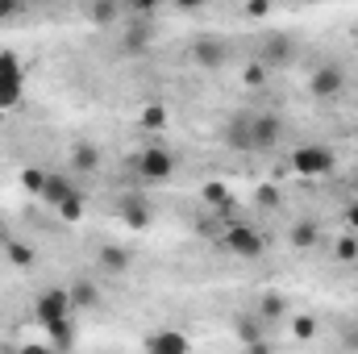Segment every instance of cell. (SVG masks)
<instances>
[{
  "label": "cell",
  "mask_w": 358,
  "mask_h": 354,
  "mask_svg": "<svg viewBox=\"0 0 358 354\" xmlns=\"http://www.w3.org/2000/svg\"><path fill=\"white\" fill-rule=\"evenodd\" d=\"M308 92H313L317 100H338V96L346 92V71H342L338 63H321V67H313V76H308Z\"/></svg>",
  "instance_id": "1"
},
{
  "label": "cell",
  "mask_w": 358,
  "mask_h": 354,
  "mask_svg": "<svg viewBox=\"0 0 358 354\" xmlns=\"http://www.w3.org/2000/svg\"><path fill=\"white\" fill-rule=\"evenodd\" d=\"M292 167H296L300 176H329V171L338 167V159H334L325 146H300V150L292 155Z\"/></svg>",
  "instance_id": "2"
},
{
  "label": "cell",
  "mask_w": 358,
  "mask_h": 354,
  "mask_svg": "<svg viewBox=\"0 0 358 354\" xmlns=\"http://www.w3.org/2000/svg\"><path fill=\"white\" fill-rule=\"evenodd\" d=\"M71 317V296L63 292V288H50V292H42L38 296V321L50 330V325H59V321H67Z\"/></svg>",
  "instance_id": "3"
},
{
  "label": "cell",
  "mask_w": 358,
  "mask_h": 354,
  "mask_svg": "<svg viewBox=\"0 0 358 354\" xmlns=\"http://www.w3.org/2000/svg\"><path fill=\"white\" fill-rule=\"evenodd\" d=\"M171 171H176L171 150H163V146H146V150L138 155V176L142 179H171Z\"/></svg>",
  "instance_id": "4"
},
{
  "label": "cell",
  "mask_w": 358,
  "mask_h": 354,
  "mask_svg": "<svg viewBox=\"0 0 358 354\" xmlns=\"http://www.w3.org/2000/svg\"><path fill=\"white\" fill-rule=\"evenodd\" d=\"M192 59H196V67H208V71H217V67H225V59H229V46H225L221 38L204 34V38H196V46H192Z\"/></svg>",
  "instance_id": "5"
},
{
  "label": "cell",
  "mask_w": 358,
  "mask_h": 354,
  "mask_svg": "<svg viewBox=\"0 0 358 354\" xmlns=\"http://www.w3.org/2000/svg\"><path fill=\"white\" fill-rule=\"evenodd\" d=\"M225 246H229L238 259H259L267 242H263V234H259V229H250V225H238V229H229V234H225Z\"/></svg>",
  "instance_id": "6"
},
{
  "label": "cell",
  "mask_w": 358,
  "mask_h": 354,
  "mask_svg": "<svg viewBox=\"0 0 358 354\" xmlns=\"http://www.w3.org/2000/svg\"><path fill=\"white\" fill-rule=\"evenodd\" d=\"M146 354H192V342H187V334H179V330H155V334H146Z\"/></svg>",
  "instance_id": "7"
},
{
  "label": "cell",
  "mask_w": 358,
  "mask_h": 354,
  "mask_svg": "<svg viewBox=\"0 0 358 354\" xmlns=\"http://www.w3.org/2000/svg\"><path fill=\"white\" fill-rule=\"evenodd\" d=\"M279 138H283V121H279L275 113L255 117V150H275Z\"/></svg>",
  "instance_id": "8"
},
{
  "label": "cell",
  "mask_w": 358,
  "mask_h": 354,
  "mask_svg": "<svg viewBox=\"0 0 358 354\" xmlns=\"http://www.w3.org/2000/svg\"><path fill=\"white\" fill-rule=\"evenodd\" d=\"M225 146L229 150H255V117H234L225 125Z\"/></svg>",
  "instance_id": "9"
},
{
  "label": "cell",
  "mask_w": 358,
  "mask_h": 354,
  "mask_svg": "<svg viewBox=\"0 0 358 354\" xmlns=\"http://www.w3.org/2000/svg\"><path fill=\"white\" fill-rule=\"evenodd\" d=\"M50 208H63L71 196H76V187H71V179L67 176H46V183H42V192H38Z\"/></svg>",
  "instance_id": "10"
},
{
  "label": "cell",
  "mask_w": 358,
  "mask_h": 354,
  "mask_svg": "<svg viewBox=\"0 0 358 354\" xmlns=\"http://www.w3.org/2000/svg\"><path fill=\"white\" fill-rule=\"evenodd\" d=\"M238 342L242 346H255V342H267V321L255 313V317H238Z\"/></svg>",
  "instance_id": "11"
},
{
  "label": "cell",
  "mask_w": 358,
  "mask_h": 354,
  "mask_svg": "<svg viewBox=\"0 0 358 354\" xmlns=\"http://www.w3.org/2000/svg\"><path fill=\"white\" fill-rule=\"evenodd\" d=\"M71 167L76 171H100V150L92 142H76L71 146Z\"/></svg>",
  "instance_id": "12"
},
{
  "label": "cell",
  "mask_w": 358,
  "mask_h": 354,
  "mask_svg": "<svg viewBox=\"0 0 358 354\" xmlns=\"http://www.w3.org/2000/svg\"><path fill=\"white\" fill-rule=\"evenodd\" d=\"M67 296H71V309H92V304H100V292H96L92 279H76V283L67 288Z\"/></svg>",
  "instance_id": "13"
},
{
  "label": "cell",
  "mask_w": 358,
  "mask_h": 354,
  "mask_svg": "<svg viewBox=\"0 0 358 354\" xmlns=\"http://www.w3.org/2000/svg\"><path fill=\"white\" fill-rule=\"evenodd\" d=\"M100 267L113 271V275H125L129 271V250L125 246H100Z\"/></svg>",
  "instance_id": "14"
},
{
  "label": "cell",
  "mask_w": 358,
  "mask_h": 354,
  "mask_svg": "<svg viewBox=\"0 0 358 354\" xmlns=\"http://www.w3.org/2000/svg\"><path fill=\"white\" fill-rule=\"evenodd\" d=\"M317 242H321V225H317V221H296V225H292V246L308 250V246H317Z\"/></svg>",
  "instance_id": "15"
},
{
  "label": "cell",
  "mask_w": 358,
  "mask_h": 354,
  "mask_svg": "<svg viewBox=\"0 0 358 354\" xmlns=\"http://www.w3.org/2000/svg\"><path fill=\"white\" fill-rule=\"evenodd\" d=\"M259 317H263V321H279V317H287V296H283V292H267V296H263V304H259Z\"/></svg>",
  "instance_id": "16"
},
{
  "label": "cell",
  "mask_w": 358,
  "mask_h": 354,
  "mask_svg": "<svg viewBox=\"0 0 358 354\" xmlns=\"http://www.w3.org/2000/svg\"><path fill=\"white\" fill-rule=\"evenodd\" d=\"M287 59H292V38L287 34H275L267 42V67L271 63H287Z\"/></svg>",
  "instance_id": "17"
},
{
  "label": "cell",
  "mask_w": 358,
  "mask_h": 354,
  "mask_svg": "<svg viewBox=\"0 0 358 354\" xmlns=\"http://www.w3.org/2000/svg\"><path fill=\"white\" fill-rule=\"evenodd\" d=\"M121 17H125L121 4H92L88 8V21H96V25H113V21H121Z\"/></svg>",
  "instance_id": "18"
},
{
  "label": "cell",
  "mask_w": 358,
  "mask_h": 354,
  "mask_svg": "<svg viewBox=\"0 0 358 354\" xmlns=\"http://www.w3.org/2000/svg\"><path fill=\"white\" fill-rule=\"evenodd\" d=\"M4 255L13 259V267H21V271H29V267H34V250H29L25 242H17V238H8V246H4Z\"/></svg>",
  "instance_id": "19"
},
{
  "label": "cell",
  "mask_w": 358,
  "mask_h": 354,
  "mask_svg": "<svg viewBox=\"0 0 358 354\" xmlns=\"http://www.w3.org/2000/svg\"><path fill=\"white\" fill-rule=\"evenodd\" d=\"M317 330H321V321H317V317H296V321H292V334H296L300 342H313V338H317Z\"/></svg>",
  "instance_id": "20"
},
{
  "label": "cell",
  "mask_w": 358,
  "mask_h": 354,
  "mask_svg": "<svg viewBox=\"0 0 358 354\" xmlns=\"http://www.w3.org/2000/svg\"><path fill=\"white\" fill-rule=\"evenodd\" d=\"M334 255H338L342 263H350V259H358V234H342V238L334 242Z\"/></svg>",
  "instance_id": "21"
},
{
  "label": "cell",
  "mask_w": 358,
  "mask_h": 354,
  "mask_svg": "<svg viewBox=\"0 0 358 354\" xmlns=\"http://www.w3.org/2000/svg\"><path fill=\"white\" fill-rule=\"evenodd\" d=\"M21 100V80H0V108Z\"/></svg>",
  "instance_id": "22"
},
{
  "label": "cell",
  "mask_w": 358,
  "mask_h": 354,
  "mask_svg": "<svg viewBox=\"0 0 358 354\" xmlns=\"http://www.w3.org/2000/svg\"><path fill=\"white\" fill-rule=\"evenodd\" d=\"M59 213H63V221H80V217H84V192H76Z\"/></svg>",
  "instance_id": "23"
},
{
  "label": "cell",
  "mask_w": 358,
  "mask_h": 354,
  "mask_svg": "<svg viewBox=\"0 0 358 354\" xmlns=\"http://www.w3.org/2000/svg\"><path fill=\"white\" fill-rule=\"evenodd\" d=\"M46 334H50V342H55V346H71V317H67V321H59V325H50Z\"/></svg>",
  "instance_id": "24"
},
{
  "label": "cell",
  "mask_w": 358,
  "mask_h": 354,
  "mask_svg": "<svg viewBox=\"0 0 358 354\" xmlns=\"http://www.w3.org/2000/svg\"><path fill=\"white\" fill-rule=\"evenodd\" d=\"M0 80H21V63H17V55H0Z\"/></svg>",
  "instance_id": "25"
},
{
  "label": "cell",
  "mask_w": 358,
  "mask_h": 354,
  "mask_svg": "<svg viewBox=\"0 0 358 354\" xmlns=\"http://www.w3.org/2000/svg\"><path fill=\"white\" fill-rule=\"evenodd\" d=\"M263 80H267V63H255V67L242 71V84H250V88H259Z\"/></svg>",
  "instance_id": "26"
},
{
  "label": "cell",
  "mask_w": 358,
  "mask_h": 354,
  "mask_svg": "<svg viewBox=\"0 0 358 354\" xmlns=\"http://www.w3.org/2000/svg\"><path fill=\"white\" fill-rule=\"evenodd\" d=\"M142 125H150V129H163V108H159V104L142 108Z\"/></svg>",
  "instance_id": "27"
},
{
  "label": "cell",
  "mask_w": 358,
  "mask_h": 354,
  "mask_svg": "<svg viewBox=\"0 0 358 354\" xmlns=\"http://www.w3.org/2000/svg\"><path fill=\"white\" fill-rule=\"evenodd\" d=\"M204 196H208V204H217V208H229V192H225V187H208Z\"/></svg>",
  "instance_id": "28"
},
{
  "label": "cell",
  "mask_w": 358,
  "mask_h": 354,
  "mask_svg": "<svg viewBox=\"0 0 358 354\" xmlns=\"http://www.w3.org/2000/svg\"><path fill=\"white\" fill-rule=\"evenodd\" d=\"M342 346H346V351H358V321L342 330Z\"/></svg>",
  "instance_id": "29"
},
{
  "label": "cell",
  "mask_w": 358,
  "mask_h": 354,
  "mask_svg": "<svg viewBox=\"0 0 358 354\" xmlns=\"http://www.w3.org/2000/svg\"><path fill=\"white\" fill-rule=\"evenodd\" d=\"M42 183H46V171H25V187L42 192Z\"/></svg>",
  "instance_id": "30"
},
{
  "label": "cell",
  "mask_w": 358,
  "mask_h": 354,
  "mask_svg": "<svg viewBox=\"0 0 358 354\" xmlns=\"http://www.w3.org/2000/svg\"><path fill=\"white\" fill-rule=\"evenodd\" d=\"M21 13V4H13V0H0V21H8V17H17Z\"/></svg>",
  "instance_id": "31"
},
{
  "label": "cell",
  "mask_w": 358,
  "mask_h": 354,
  "mask_svg": "<svg viewBox=\"0 0 358 354\" xmlns=\"http://www.w3.org/2000/svg\"><path fill=\"white\" fill-rule=\"evenodd\" d=\"M346 225H350V234H358V200L346 204Z\"/></svg>",
  "instance_id": "32"
},
{
  "label": "cell",
  "mask_w": 358,
  "mask_h": 354,
  "mask_svg": "<svg viewBox=\"0 0 358 354\" xmlns=\"http://www.w3.org/2000/svg\"><path fill=\"white\" fill-rule=\"evenodd\" d=\"M17 354H55V351H50V346H21Z\"/></svg>",
  "instance_id": "33"
},
{
  "label": "cell",
  "mask_w": 358,
  "mask_h": 354,
  "mask_svg": "<svg viewBox=\"0 0 358 354\" xmlns=\"http://www.w3.org/2000/svg\"><path fill=\"white\" fill-rule=\"evenodd\" d=\"M246 354H271L267 342H255V346H246Z\"/></svg>",
  "instance_id": "34"
},
{
  "label": "cell",
  "mask_w": 358,
  "mask_h": 354,
  "mask_svg": "<svg viewBox=\"0 0 358 354\" xmlns=\"http://www.w3.org/2000/svg\"><path fill=\"white\" fill-rule=\"evenodd\" d=\"M8 246V225H4V217H0V250Z\"/></svg>",
  "instance_id": "35"
},
{
  "label": "cell",
  "mask_w": 358,
  "mask_h": 354,
  "mask_svg": "<svg viewBox=\"0 0 358 354\" xmlns=\"http://www.w3.org/2000/svg\"><path fill=\"white\" fill-rule=\"evenodd\" d=\"M355 187H358V179H355Z\"/></svg>",
  "instance_id": "36"
}]
</instances>
